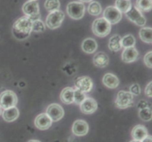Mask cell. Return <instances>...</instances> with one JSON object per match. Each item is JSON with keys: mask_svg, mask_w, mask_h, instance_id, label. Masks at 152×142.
Segmentation results:
<instances>
[{"mask_svg": "<svg viewBox=\"0 0 152 142\" xmlns=\"http://www.w3.org/2000/svg\"><path fill=\"white\" fill-rule=\"evenodd\" d=\"M97 109V102L93 98H88L80 104V110L86 115L94 113Z\"/></svg>", "mask_w": 152, "mask_h": 142, "instance_id": "obj_12", "label": "cell"}, {"mask_svg": "<svg viewBox=\"0 0 152 142\" xmlns=\"http://www.w3.org/2000/svg\"><path fill=\"white\" fill-rule=\"evenodd\" d=\"M111 25L103 17L95 19L92 24V31L98 37L107 36L111 32Z\"/></svg>", "mask_w": 152, "mask_h": 142, "instance_id": "obj_2", "label": "cell"}, {"mask_svg": "<svg viewBox=\"0 0 152 142\" xmlns=\"http://www.w3.org/2000/svg\"><path fill=\"white\" fill-rule=\"evenodd\" d=\"M32 21L29 17L25 16L18 19L14 22L12 28L13 36L18 40L28 38L32 32Z\"/></svg>", "mask_w": 152, "mask_h": 142, "instance_id": "obj_1", "label": "cell"}, {"mask_svg": "<svg viewBox=\"0 0 152 142\" xmlns=\"http://www.w3.org/2000/svg\"><path fill=\"white\" fill-rule=\"evenodd\" d=\"M151 85H152V82L148 83V85L146 86L145 87V93L148 97L151 98L152 96V90H151Z\"/></svg>", "mask_w": 152, "mask_h": 142, "instance_id": "obj_34", "label": "cell"}, {"mask_svg": "<svg viewBox=\"0 0 152 142\" xmlns=\"http://www.w3.org/2000/svg\"><path fill=\"white\" fill-rule=\"evenodd\" d=\"M22 11L32 22L40 19L39 6L37 1H26L22 6Z\"/></svg>", "mask_w": 152, "mask_h": 142, "instance_id": "obj_5", "label": "cell"}, {"mask_svg": "<svg viewBox=\"0 0 152 142\" xmlns=\"http://www.w3.org/2000/svg\"><path fill=\"white\" fill-rule=\"evenodd\" d=\"M148 135V130L146 127H144L143 125H137L132 129V136L134 140L141 141Z\"/></svg>", "mask_w": 152, "mask_h": 142, "instance_id": "obj_17", "label": "cell"}, {"mask_svg": "<svg viewBox=\"0 0 152 142\" xmlns=\"http://www.w3.org/2000/svg\"><path fill=\"white\" fill-rule=\"evenodd\" d=\"M46 114L52 120V121H58L62 119L64 116V109L58 104H51L46 109Z\"/></svg>", "mask_w": 152, "mask_h": 142, "instance_id": "obj_10", "label": "cell"}, {"mask_svg": "<svg viewBox=\"0 0 152 142\" xmlns=\"http://www.w3.org/2000/svg\"><path fill=\"white\" fill-rule=\"evenodd\" d=\"M137 50L134 47H131L125 48L122 53V59L126 63H132L135 62L138 58Z\"/></svg>", "mask_w": 152, "mask_h": 142, "instance_id": "obj_15", "label": "cell"}, {"mask_svg": "<svg viewBox=\"0 0 152 142\" xmlns=\"http://www.w3.org/2000/svg\"><path fill=\"white\" fill-rule=\"evenodd\" d=\"M126 16L131 22H134L138 26L143 27L146 24L145 17L142 15V12L140 11L134 6H132L130 10L126 13Z\"/></svg>", "mask_w": 152, "mask_h": 142, "instance_id": "obj_8", "label": "cell"}, {"mask_svg": "<svg viewBox=\"0 0 152 142\" xmlns=\"http://www.w3.org/2000/svg\"><path fill=\"white\" fill-rule=\"evenodd\" d=\"M136 44V39L134 36L132 34H128L121 38V44L122 47L123 48H127V47H134Z\"/></svg>", "mask_w": 152, "mask_h": 142, "instance_id": "obj_27", "label": "cell"}, {"mask_svg": "<svg viewBox=\"0 0 152 142\" xmlns=\"http://www.w3.org/2000/svg\"><path fill=\"white\" fill-rule=\"evenodd\" d=\"M93 63L97 67H105L109 63V58L106 53L103 52H98L94 56Z\"/></svg>", "mask_w": 152, "mask_h": 142, "instance_id": "obj_16", "label": "cell"}, {"mask_svg": "<svg viewBox=\"0 0 152 142\" xmlns=\"http://www.w3.org/2000/svg\"><path fill=\"white\" fill-rule=\"evenodd\" d=\"M28 142H41L38 140H30Z\"/></svg>", "mask_w": 152, "mask_h": 142, "instance_id": "obj_38", "label": "cell"}, {"mask_svg": "<svg viewBox=\"0 0 152 142\" xmlns=\"http://www.w3.org/2000/svg\"><path fill=\"white\" fill-rule=\"evenodd\" d=\"M86 99V93L81 91V90L76 89L74 90V102L77 104H80Z\"/></svg>", "mask_w": 152, "mask_h": 142, "instance_id": "obj_30", "label": "cell"}, {"mask_svg": "<svg viewBox=\"0 0 152 142\" xmlns=\"http://www.w3.org/2000/svg\"><path fill=\"white\" fill-rule=\"evenodd\" d=\"M60 99L65 104L74 103V89L69 87L64 88L60 93Z\"/></svg>", "mask_w": 152, "mask_h": 142, "instance_id": "obj_21", "label": "cell"}, {"mask_svg": "<svg viewBox=\"0 0 152 142\" xmlns=\"http://www.w3.org/2000/svg\"><path fill=\"white\" fill-rule=\"evenodd\" d=\"M151 56H152V52L149 51L145 54V57H144V62L146 64L147 67L149 68L152 67V64H151Z\"/></svg>", "mask_w": 152, "mask_h": 142, "instance_id": "obj_33", "label": "cell"}, {"mask_svg": "<svg viewBox=\"0 0 152 142\" xmlns=\"http://www.w3.org/2000/svg\"><path fill=\"white\" fill-rule=\"evenodd\" d=\"M93 81L88 76L77 77L74 81L75 88L84 93H89L93 88Z\"/></svg>", "mask_w": 152, "mask_h": 142, "instance_id": "obj_11", "label": "cell"}, {"mask_svg": "<svg viewBox=\"0 0 152 142\" xmlns=\"http://www.w3.org/2000/svg\"><path fill=\"white\" fill-rule=\"evenodd\" d=\"M102 82L104 85L107 87L111 89H115L120 84V80L115 75L112 73H106L103 76L102 78Z\"/></svg>", "mask_w": 152, "mask_h": 142, "instance_id": "obj_19", "label": "cell"}, {"mask_svg": "<svg viewBox=\"0 0 152 142\" xmlns=\"http://www.w3.org/2000/svg\"><path fill=\"white\" fill-rule=\"evenodd\" d=\"M1 115L4 121L7 122H12L17 119L19 115V112L16 106H13L4 109V111L1 112Z\"/></svg>", "mask_w": 152, "mask_h": 142, "instance_id": "obj_18", "label": "cell"}, {"mask_svg": "<svg viewBox=\"0 0 152 142\" xmlns=\"http://www.w3.org/2000/svg\"><path fill=\"white\" fill-rule=\"evenodd\" d=\"M17 96L16 94L12 90H5L0 94V106L1 109L16 106L17 104Z\"/></svg>", "mask_w": 152, "mask_h": 142, "instance_id": "obj_6", "label": "cell"}, {"mask_svg": "<svg viewBox=\"0 0 152 142\" xmlns=\"http://www.w3.org/2000/svg\"><path fill=\"white\" fill-rule=\"evenodd\" d=\"M88 12L91 16H99L102 13V7L98 1H92L88 7Z\"/></svg>", "mask_w": 152, "mask_h": 142, "instance_id": "obj_26", "label": "cell"}, {"mask_svg": "<svg viewBox=\"0 0 152 142\" xmlns=\"http://www.w3.org/2000/svg\"><path fill=\"white\" fill-rule=\"evenodd\" d=\"M88 124L84 120H77L72 127V132L77 136H84L88 133Z\"/></svg>", "mask_w": 152, "mask_h": 142, "instance_id": "obj_14", "label": "cell"}, {"mask_svg": "<svg viewBox=\"0 0 152 142\" xmlns=\"http://www.w3.org/2000/svg\"><path fill=\"white\" fill-rule=\"evenodd\" d=\"M135 7L141 12H149L152 8V0H137Z\"/></svg>", "mask_w": 152, "mask_h": 142, "instance_id": "obj_24", "label": "cell"}, {"mask_svg": "<svg viewBox=\"0 0 152 142\" xmlns=\"http://www.w3.org/2000/svg\"><path fill=\"white\" fill-rule=\"evenodd\" d=\"M52 122V120L47 114L41 113L36 117L34 124L39 130H45L51 127Z\"/></svg>", "mask_w": 152, "mask_h": 142, "instance_id": "obj_13", "label": "cell"}, {"mask_svg": "<svg viewBox=\"0 0 152 142\" xmlns=\"http://www.w3.org/2000/svg\"><path fill=\"white\" fill-rule=\"evenodd\" d=\"M103 18H105L111 25H114L121 20L122 13L114 6H108L104 10Z\"/></svg>", "mask_w": 152, "mask_h": 142, "instance_id": "obj_9", "label": "cell"}, {"mask_svg": "<svg viewBox=\"0 0 152 142\" xmlns=\"http://www.w3.org/2000/svg\"><path fill=\"white\" fill-rule=\"evenodd\" d=\"M45 7L49 12L59 10V7H60L59 0H46L45 2Z\"/></svg>", "mask_w": 152, "mask_h": 142, "instance_id": "obj_28", "label": "cell"}, {"mask_svg": "<svg viewBox=\"0 0 152 142\" xmlns=\"http://www.w3.org/2000/svg\"><path fill=\"white\" fill-rule=\"evenodd\" d=\"M115 7H117L121 13H126L132 7V2L130 0H116Z\"/></svg>", "mask_w": 152, "mask_h": 142, "instance_id": "obj_25", "label": "cell"}, {"mask_svg": "<svg viewBox=\"0 0 152 142\" xmlns=\"http://www.w3.org/2000/svg\"><path fill=\"white\" fill-rule=\"evenodd\" d=\"M32 31L34 32H44L45 31V25L40 19L32 22Z\"/></svg>", "mask_w": 152, "mask_h": 142, "instance_id": "obj_31", "label": "cell"}, {"mask_svg": "<svg viewBox=\"0 0 152 142\" xmlns=\"http://www.w3.org/2000/svg\"><path fill=\"white\" fill-rule=\"evenodd\" d=\"M81 2H91V1H92L93 0H80Z\"/></svg>", "mask_w": 152, "mask_h": 142, "instance_id": "obj_37", "label": "cell"}, {"mask_svg": "<svg viewBox=\"0 0 152 142\" xmlns=\"http://www.w3.org/2000/svg\"><path fill=\"white\" fill-rule=\"evenodd\" d=\"M30 1H37V0H30Z\"/></svg>", "mask_w": 152, "mask_h": 142, "instance_id": "obj_41", "label": "cell"}, {"mask_svg": "<svg viewBox=\"0 0 152 142\" xmlns=\"http://www.w3.org/2000/svg\"><path fill=\"white\" fill-rule=\"evenodd\" d=\"M141 142H152V138H151V135H147L146 137L144 138Z\"/></svg>", "mask_w": 152, "mask_h": 142, "instance_id": "obj_36", "label": "cell"}, {"mask_svg": "<svg viewBox=\"0 0 152 142\" xmlns=\"http://www.w3.org/2000/svg\"><path fill=\"white\" fill-rule=\"evenodd\" d=\"M67 13L73 19L79 20L84 16L86 7L81 1H71L67 5Z\"/></svg>", "mask_w": 152, "mask_h": 142, "instance_id": "obj_3", "label": "cell"}, {"mask_svg": "<svg viewBox=\"0 0 152 142\" xmlns=\"http://www.w3.org/2000/svg\"><path fill=\"white\" fill-rule=\"evenodd\" d=\"M82 49L85 53L91 54L94 53L97 49V43L94 38H86L82 43Z\"/></svg>", "mask_w": 152, "mask_h": 142, "instance_id": "obj_20", "label": "cell"}, {"mask_svg": "<svg viewBox=\"0 0 152 142\" xmlns=\"http://www.w3.org/2000/svg\"><path fill=\"white\" fill-rule=\"evenodd\" d=\"M139 117L144 121H150L152 118V112L150 107H145L140 109Z\"/></svg>", "mask_w": 152, "mask_h": 142, "instance_id": "obj_29", "label": "cell"}, {"mask_svg": "<svg viewBox=\"0 0 152 142\" xmlns=\"http://www.w3.org/2000/svg\"><path fill=\"white\" fill-rule=\"evenodd\" d=\"M64 19H65V14L61 10H58L50 12L46 18V25L50 29H56L60 27Z\"/></svg>", "mask_w": 152, "mask_h": 142, "instance_id": "obj_7", "label": "cell"}, {"mask_svg": "<svg viewBox=\"0 0 152 142\" xmlns=\"http://www.w3.org/2000/svg\"><path fill=\"white\" fill-rule=\"evenodd\" d=\"M138 106H139L140 109H142V108H145V107H150V104L145 101L142 100L139 102L138 104Z\"/></svg>", "mask_w": 152, "mask_h": 142, "instance_id": "obj_35", "label": "cell"}, {"mask_svg": "<svg viewBox=\"0 0 152 142\" xmlns=\"http://www.w3.org/2000/svg\"><path fill=\"white\" fill-rule=\"evenodd\" d=\"M130 93L133 96H139L141 93V88L138 84H134L130 87Z\"/></svg>", "mask_w": 152, "mask_h": 142, "instance_id": "obj_32", "label": "cell"}, {"mask_svg": "<svg viewBox=\"0 0 152 142\" xmlns=\"http://www.w3.org/2000/svg\"><path fill=\"white\" fill-rule=\"evenodd\" d=\"M1 112H2V111H1V106H0V115H1Z\"/></svg>", "mask_w": 152, "mask_h": 142, "instance_id": "obj_40", "label": "cell"}, {"mask_svg": "<svg viewBox=\"0 0 152 142\" xmlns=\"http://www.w3.org/2000/svg\"><path fill=\"white\" fill-rule=\"evenodd\" d=\"M130 142H141V141H137V140H132Z\"/></svg>", "mask_w": 152, "mask_h": 142, "instance_id": "obj_39", "label": "cell"}, {"mask_svg": "<svg viewBox=\"0 0 152 142\" xmlns=\"http://www.w3.org/2000/svg\"><path fill=\"white\" fill-rule=\"evenodd\" d=\"M139 36L142 41L148 44H151L152 42V29L149 27L141 28L140 30Z\"/></svg>", "mask_w": 152, "mask_h": 142, "instance_id": "obj_23", "label": "cell"}, {"mask_svg": "<svg viewBox=\"0 0 152 142\" xmlns=\"http://www.w3.org/2000/svg\"><path fill=\"white\" fill-rule=\"evenodd\" d=\"M108 47L113 52H117L122 49L121 37L119 35H114L110 38Z\"/></svg>", "mask_w": 152, "mask_h": 142, "instance_id": "obj_22", "label": "cell"}, {"mask_svg": "<svg viewBox=\"0 0 152 142\" xmlns=\"http://www.w3.org/2000/svg\"><path fill=\"white\" fill-rule=\"evenodd\" d=\"M134 104V96L130 92L120 90L115 100V106L119 109H126Z\"/></svg>", "mask_w": 152, "mask_h": 142, "instance_id": "obj_4", "label": "cell"}]
</instances>
